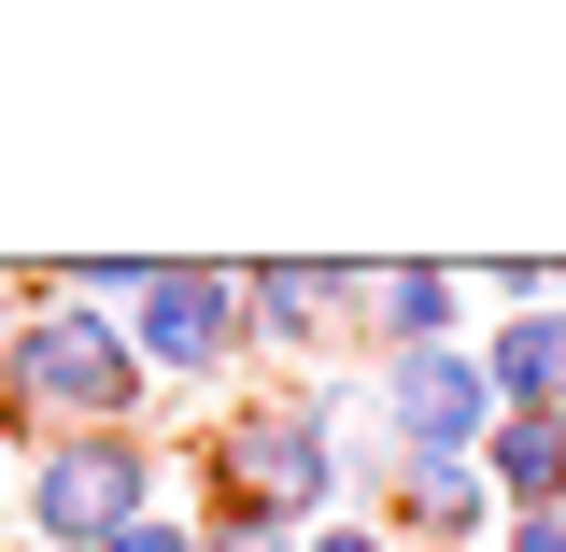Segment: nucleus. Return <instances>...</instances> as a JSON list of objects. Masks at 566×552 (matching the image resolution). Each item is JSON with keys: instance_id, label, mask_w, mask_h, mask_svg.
<instances>
[{"instance_id": "obj_1", "label": "nucleus", "mask_w": 566, "mask_h": 552, "mask_svg": "<svg viewBox=\"0 0 566 552\" xmlns=\"http://www.w3.org/2000/svg\"><path fill=\"white\" fill-rule=\"evenodd\" d=\"M29 510H43L57 552H114L142 524V439H57L43 482H29Z\"/></svg>"}, {"instance_id": "obj_2", "label": "nucleus", "mask_w": 566, "mask_h": 552, "mask_svg": "<svg viewBox=\"0 0 566 552\" xmlns=\"http://www.w3.org/2000/svg\"><path fill=\"white\" fill-rule=\"evenodd\" d=\"M142 354L114 341V326H85V312H43V326H14V397L29 412H114L128 397Z\"/></svg>"}, {"instance_id": "obj_3", "label": "nucleus", "mask_w": 566, "mask_h": 552, "mask_svg": "<svg viewBox=\"0 0 566 552\" xmlns=\"http://www.w3.org/2000/svg\"><path fill=\"white\" fill-rule=\"evenodd\" d=\"M382 412H397V468H453V454L482 439V368L397 354V368H382Z\"/></svg>"}, {"instance_id": "obj_4", "label": "nucleus", "mask_w": 566, "mask_h": 552, "mask_svg": "<svg viewBox=\"0 0 566 552\" xmlns=\"http://www.w3.org/2000/svg\"><path fill=\"white\" fill-rule=\"evenodd\" d=\"M227 341H241V283L227 270H156L142 283V326H128L142 368H212Z\"/></svg>"}, {"instance_id": "obj_5", "label": "nucleus", "mask_w": 566, "mask_h": 552, "mask_svg": "<svg viewBox=\"0 0 566 552\" xmlns=\"http://www.w3.org/2000/svg\"><path fill=\"white\" fill-rule=\"evenodd\" d=\"M227 482H241V510L270 524V510H312L326 496V425H227Z\"/></svg>"}, {"instance_id": "obj_6", "label": "nucleus", "mask_w": 566, "mask_h": 552, "mask_svg": "<svg viewBox=\"0 0 566 552\" xmlns=\"http://www.w3.org/2000/svg\"><path fill=\"white\" fill-rule=\"evenodd\" d=\"M482 383L510 397V412H553V397H566V312H524V326L495 341V368H482Z\"/></svg>"}, {"instance_id": "obj_7", "label": "nucleus", "mask_w": 566, "mask_h": 552, "mask_svg": "<svg viewBox=\"0 0 566 552\" xmlns=\"http://www.w3.org/2000/svg\"><path fill=\"white\" fill-rule=\"evenodd\" d=\"M340 298H368V283H354V270H270V283H241V312H255L270 341H326Z\"/></svg>"}, {"instance_id": "obj_8", "label": "nucleus", "mask_w": 566, "mask_h": 552, "mask_svg": "<svg viewBox=\"0 0 566 552\" xmlns=\"http://www.w3.org/2000/svg\"><path fill=\"white\" fill-rule=\"evenodd\" d=\"M482 468L524 496V510H553V496H566V425H553V412H510V425L482 439Z\"/></svg>"}, {"instance_id": "obj_9", "label": "nucleus", "mask_w": 566, "mask_h": 552, "mask_svg": "<svg viewBox=\"0 0 566 552\" xmlns=\"http://www.w3.org/2000/svg\"><path fill=\"white\" fill-rule=\"evenodd\" d=\"M368 312L397 326V354H439V312H453V283H439V270H397V283H368Z\"/></svg>"}, {"instance_id": "obj_10", "label": "nucleus", "mask_w": 566, "mask_h": 552, "mask_svg": "<svg viewBox=\"0 0 566 552\" xmlns=\"http://www.w3.org/2000/svg\"><path fill=\"white\" fill-rule=\"evenodd\" d=\"M397 496H411V524H424V539H453V524L482 510V482H468V468H397Z\"/></svg>"}, {"instance_id": "obj_11", "label": "nucleus", "mask_w": 566, "mask_h": 552, "mask_svg": "<svg viewBox=\"0 0 566 552\" xmlns=\"http://www.w3.org/2000/svg\"><path fill=\"white\" fill-rule=\"evenodd\" d=\"M510 552H566V510H524V539Z\"/></svg>"}, {"instance_id": "obj_12", "label": "nucleus", "mask_w": 566, "mask_h": 552, "mask_svg": "<svg viewBox=\"0 0 566 552\" xmlns=\"http://www.w3.org/2000/svg\"><path fill=\"white\" fill-rule=\"evenodd\" d=\"M114 552H199V539H185V524H128Z\"/></svg>"}, {"instance_id": "obj_13", "label": "nucleus", "mask_w": 566, "mask_h": 552, "mask_svg": "<svg viewBox=\"0 0 566 552\" xmlns=\"http://www.w3.org/2000/svg\"><path fill=\"white\" fill-rule=\"evenodd\" d=\"M212 552H283V539H270V524H255V510H241V524H227V539H212Z\"/></svg>"}, {"instance_id": "obj_14", "label": "nucleus", "mask_w": 566, "mask_h": 552, "mask_svg": "<svg viewBox=\"0 0 566 552\" xmlns=\"http://www.w3.org/2000/svg\"><path fill=\"white\" fill-rule=\"evenodd\" d=\"M312 552H382V539H354V524H340V539H312Z\"/></svg>"}]
</instances>
